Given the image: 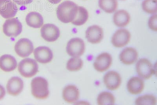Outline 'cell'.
<instances>
[{
    "label": "cell",
    "mask_w": 157,
    "mask_h": 105,
    "mask_svg": "<svg viewBox=\"0 0 157 105\" xmlns=\"http://www.w3.org/2000/svg\"><path fill=\"white\" fill-rule=\"evenodd\" d=\"M15 52L22 58L29 56L34 49L32 42L27 38H21L18 40L15 45Z\"/></svg>",
    "instance_id": "cell-7"
},
{
    "label": "cell",
    "mask_w": 157,
    "mask_h": 105,
    "mask_svg": "<svg viewBox=\"0 0 157 105\" xmlns=\"http://www.w3.org/2000/svg\"><path fill=\"white\" fill-rule=\"evenodd\" d=\"M35 59L40 64H46L50 62L52 60V52L49 47L42 46L36 48L34 50Z\"/></svg>",
    "instance_id": "cell-14"
},
{
    "label": "cell",
    "mask_w": 157,
    "mask_h": 105,
    "mask_svg": "<svg viewBox=\"0 0 157 105\" xmlns=\"http://www.w3.org/2000/svg\"><path fill=\"white\" fill-rule=\"evenodd\" d=\"M144 82L138 77H133L128 82V91L132 95H137L141 93L144 89Z\"/></svg>",
    "instance_id": "cell-18"
},
{
    "label": "cell",
    "mask_w": 157,
    "mask_h": 105,
    "mask_svg": "<svg viewBox=\"0 0 157 105\" xmlns=\"http://www.w3.org/2000/svg\"><path fill=\"white\" fill-rule=\"evenodd\" d=\"M61 0H48L50 2L54 4H58L59 2H61Z\"/></svg>",
    "instance_id": "cell-31"
},
{
    "label": "cell",
    "mask_w": 157,
    "mask_h": 105,
    "mask_svg": "<svg viewBox=\"0 0 157 105\" xmlns=\"http://www.w3.org/2000/svg\"><path fill=\"white\" fill-rule=\"evenodd\" d=\"M104 37L103 29L98 25H92L88 28L86 31L87 40L92 44L101 42Z\"/></svg>",
    "instance_id": "cell-13"
},
{
    "label": "cell",
    "mask_w": 157,
    "mask_h": 105,
    "mask_svg": "<svg viewBox=\"0 0 157 105\" xmlns=\"http://www.w3.org/2000/svg\"><path fill=\"white\" fill-rule=\"evenodd\" d=\"M121 1H124V0H121Z\"/></svg>",
    "instance_id": "cell-32"
},
{
    "label": "cell",
    "mask_w": 157,
    "mask_h": 105,
    "mask_svg": "<svg viewBox=\"0 0 157 105\" xmlns=\"http://www.w3.org/2000/svg\"><path fill=\"white\" fill-rule=\"evenodd\" d=\"M63 97L64 100L67 103H75L79 99V90L75 85H67L63 90Z\"/></svg>",
    "instance_id": "cell-17"
},
{
    "label": "cell",
    "mask_w": 157,
    "mask_h": 105,
    "mask_svg": "<svg viewBox=\"0 0 157 105\" xmlns=\"http://www.w3.org/2000/svg\"><path fill=\"white\" fill-rule=\"evenodd\" d=\"M38 65L35 60L30 58L22 60L18 65V71L22 76L31 78L38 72Z\"/></svg>",
    "instance_id": "cell-3"
},
{
    "label": "cell",
    "mask_w": 157,
    "mask_h": 105,
    "mask_svg": "<svg viewBox=\"0 0 157 105\" xmlns=\"http://www.w3.org/2000/svg\"><path fill=\"white\" fill-rule=\"evenodd\" d=\"M121 78L118 73L114 71L107 72L103 78V82L106 88L109 90H117L121 83Z\"/></svg>",
    "instance_id": "cell-10"
},
{
    "label": "cell",
    "mask_w": 157,
    "mask_h": 105,
    "mask_svg": "<svg viewBox=\"0 0 157 105\" xmlns=\"http://www.w3.org/2000/svg\"><path fill=\"white\" fill-rule=\"evenodd\" d=\"M78 9V6L72 1H64L57 8V18L62 23H71L76 16Z\"/></svg>",
    "instance_id": "cell-1"
},
{
    "label": "cell",
    "mask_w": 157,
    "mask_h": 105,
    "mask_svg": "<svg viewBox=\"0 0 157 105\" xmlns=\"http://www.w3.org/2000/svg\"><path fill=\"white\" fill-rule=\"evenodd\" d=\"M157 15H153L150 18L148 21V26L150 29L154 31H157Z\"/></svg>",
    "instance_id": "cell-28"
},
{
    "label": "cell",
    "mask_w": 157,
    "mask_h": 105,
    "mask_svg": "<svg viewBox=\"0 0 157 105\" xmlns=\"http://www.w3.org/2000/svg\"><path fill=\"white\" fill-rule=\"evenodd\" d=\"M17 66V61L13 56L5 54L0 57V68L4 72H10L13 71Z\"/></svg>",
    "instance_id": "cell-19"
},
{
    "label": "cell",
    "mask_w": 157,
    "mask_h": 105,
    "mask_svg": "<svg viewBox=\"0 0 157 105\" xmlns=\"http://www.w3.org/2000/svg\"><path fill=\"white\" fill-rule=\"evenodd\" d=\"M41 37L46 41L52 42L56 41L59 37V29L53 24H46L40 29Z\"/></svg>",
    "instance_id": "cell-9"
},
{
    "label": "cell",
    "mask_w": 157,
    "mask_h": 105,
    "mask_svg": "<svg viewBox=\"0 0 157 105\" xmlns=\"http://www.w3.org/2000/svg\"><path fill=\"white\" fill-rule=\"evenodd\" d=\"M138 57V53L135 49L132 47H127L120 53V59L123 64L130 65L135 63Z\"/></svg>",
    "instance_id": "cell-16"
},
{
    "label": "cell",
    "mask_w": 157,
    "mask_h": 105,
    "mask_svg": "<svg viewBox=\"0 0 157 105\" xmlns=\"http://www.w3.org/2000/svg\"><path fill=\"white\" fill-rule=\"evenodd\" d=\"M85 50V43L84 41L80 38H73L69 41L67 43V52L71 56H81L83 55Z\"/></svg>",
    "instance_id": "cell-5"
},
{
    "label": "cell",
    "mask_w": 157,
    "mask_h": 105,
    "mask_svg": "<svg viewBox=\"0 0 157 105\" xmlns=\"http://www.w3.org/2000/svg\"><path fill=\"white\" fill-rule=\"evenodd\" d=\"M26 23L28 26L34 29H39L43 26L44 21L43 17L39 13L29 12L26 15Z\"/></svg>",
    "instance_id": "cell-21"
},
{
    "label": "cell",
    "mask_w": 157,
    "mask_h": 105,
    "mask_svg": "<svg viewBox=\"0 0 157 105\" xmlns=\"http://www.w3.org/2000/svg\"><path fill=\"white\" fill-rule=\"evenodd\" d=\"M18 11L17 6L11 0H0V15L5 19L15 17Z\"/></svg>",
    "instance_id": "cell-12"
},
{
    "label": "cell",
    "mask_w": 157,
    "mask_h": 105,
    "mask_svg": "<svg viewBox=\"0 0 157 105\" xmlns=\"http://www.w3.org/2000/svg\"><path fill=\"white\" fill-rule=\"evenodd\" d=\"M88 18V13L87 10L83 7L78 6L76 16L71 23L75 26H81L86 23Z\"/></svg>",
    "instance_id": "cell-22"
},
{
    "label": "cell",
    "mask_w": 157,
    "mask_h": 105,
    "mask_svg": "<svg viewBox=\"0 0 157 105\" xmlns=\"http://www.w3.org/2000/svg\"><path fill=\"white\" fill-rule=\"evenodd\" d=\"M13 1L18 5L21 6H25L31 3L33 0H13Z\"/></svg>",
    "instance_id": "cell-29"
},
{
    "label": "cell",
    "mask_w": 157,
    "mask_h": 105,
    "mask_svg": "<svg viewBox=\"0 0 157 105\" xmlns=\"http://www.w3.org/2000/svg\"><path fill=\"white\" fill-rule=\"evenodd\" d=\"M99 6L104 12L111 14L117 10L118 2L117 0H99Z\"/></svg>",
    "instance_id": "cell-23"
},
{
    "label": "cell",
    "mask_w": 157,
    "mask_h": 105,
    "mask_svg": "<svg viewBox=\"0 0 157 105\" xmlns=\"http://www.w3.org/2000/svg\"><path fill=\"white\" fill-rule=\"evenodd\" d=\"M24 88L23 81L18 77H13L8 80L6 89L8 94L17 96L21 93Z\"/></svg>",
    "instance_id": "cell-15"
},
{
    "label": "cell",
    "mask_w": 157,
    "mask_h": 105,
    "mask_svg": "<svg viewBox=\"0 0 157 105\" xmlns=\"http://www.w3.org/2000/svg\"><path fill=\"white\" fill-rule=\"evenodd\" d=\"M31 86L32 95L36 99L43 100L48 97V84L44 78L38 77L33 78Z\"/></svg>",
    "instance_id": "cell-2"
},
{
    "label": "cell",
    "mask_w": 157,
    "mask_h": 105,
    "mask_svg": "<svg viewBox=\"0 0 157 105\" xmlns=\"http://www.w3.org/2000/svg\"><path fill=\"white\" fill-rule=\"evenodd\" d=\"M22 26L17 18L7 19L2 26V31L6 36L9 37H17L21 33Z\"/></svg>",
    "instance_id": "cell-4"
},
{
    "label": "cell",
    "mask_w": 157,
    "mask_h": 105,
    "mask_svg": "<svg viewBox=\"0 0 157 105\" xmlns=\"http://www.w3.org/2000/svg\"><path fill=\"white\" fill-rule=\"evenodd\" d=\"M5 95L6 91L5 88L2 85H0V100L3 99Z\"/></svg>",
    "instance_id": "cell-30"
},
{
    "label": "cell",
    "mask_w": 157,
    "mask_h": 105,
    "mask_svg": "<svg viewBox=\"0 0 157 105\" xmlns=\"http://www.w3.org/2000/svg\"><path fill=\"white\" fill-rule=\"evenodd\" d=\"M114 24L119 27H124L129 23L130 17L128 13L124 10L117 11L113 16Z\"/></svg>",
    "instance_id": "cell-20"
},
{
    "label": "cell",
    "mask_w": 157,
    "mask_h": 105,
    "mask_svg": "<svg viewBox=\"0 0 157 105\" xmlns=\"http://www.w3.org/2000/svg\"><path fill=\"white\" fill-rule=\"evenodd\" d=\"M156 103V97L151 95H146L140 96L135 101V104L137 105H155Z\"/></svg>",
    "instance_id": "cell-26"
},
{
    "label": "cell",
    "mask_w": 157,
    "mask_h": 105,
    "mask_svg": "<svg viewBox=\"0 0 157 105\" xmlns=\"http://www.w3.org/2000/svg\"><path fill=\"white\" fill-rule=\"evenodd\" d=\"M82 60L78 57H73L68 60L67 64V69L71 72L80 70L83 66Z\"/></svg>",
    "instance_id": "cell-25"
},
{
    "label": "cell",
    "mask_w": 157,
    "mask_h": 105,
    "mask_svg": "<svg viewBox=\"0 0 157 105\" xmlns=\"http://www.w3.org/2000/svg\"><path fill=\"white\" fill-rule=\"evenodd\" d=\"M131 34L127 29H119L113 34L112 37L111 42L116 48H122L127 45L129 42Z\"/></svg>",
    "instance_id": "cell-8"
},
{
    "label": "cell",
    "mask_w": 157,
    "mask_h": 105,
    "mask_svg": "<svg viewBox=\"0 0 157 105\" xmlns=\"http://www.w3.org/2000/svg\"><path fill=\"white\" fill-rule=\"evenodd\" d=\"M157 7V0H144L142 3L143 10L147 14L156 13Z\"/></svg>",
    "instance_id": "cell-27"
},
{
    "label": "cell",
    "mask_w": 157,
    "mask_h": 105,
    "mask_svg": "<svg viewBox=\"0 0 157 105\" xmlns=\"http://www.w3.org/2000/svg\"><path fill=\"white\" fill-rule=\"evenodd\" d=\"M137 75L143 79L148 80L152 77L155 71L152 63L147 59L139 60L136 65Z\"/></svg>",
    "instance_id": "cell-6"
},
{
    "label": "cell",
    "mask_w": 157,
    "mask_h": 105,
    "mask_svg": "<svg viewBox=\"0 0 157 105\" xmlns=\"http://www.w3.org/2000/svg\"><path fill=\"white\" fill-rule=\"evenodd\" d=\"M115 103V99L111 93L104 91L99 94L97 98L99 105H113Z\"/></svg>",
    "instance_id": "cell-24"
},
{
    "label": "cell",
    "mask_w": 157,
    "mask_h": 105,
    "mask_svg": "<svg viewBox=\"0 0 157 105\" xmlns=\"http://www.w3.org/2000/svg\"><path fill=\"white\" fill-rule=\"evenodd\" d=\"M113 62V58L109 53L104 52L99 54L94 63V68L98 72H102L110 68Z\"/></svg>",
    "instance_id": "cell-11"
}]
</instances>
